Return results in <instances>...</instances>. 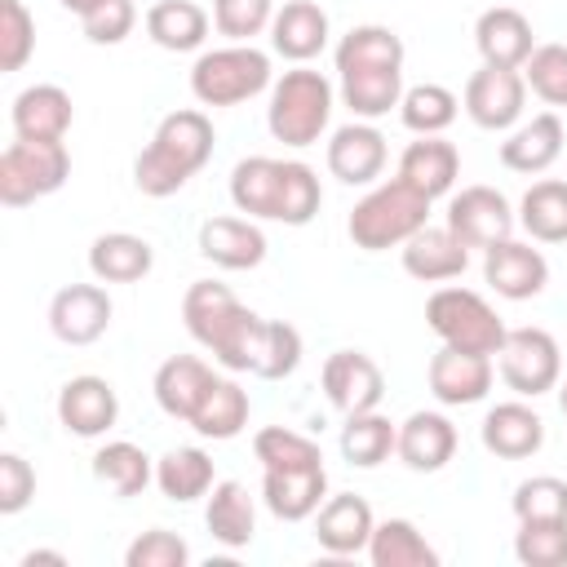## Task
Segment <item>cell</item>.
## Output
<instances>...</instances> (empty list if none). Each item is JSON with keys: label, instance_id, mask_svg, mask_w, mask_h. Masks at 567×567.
Segmentation results:
<instances>
[{"label": "cell", "instance_id": "7", "mask_svg": "<svg viewBox=\"0 0 567 567\" xmlns=\"http://www.w3.org/2000/svg\"><path fill=\"white\" fill-rule=\"evenodd\" d=\"M425 323L443 346L474 350V354H496L509 332L501 315L487 306V297H478L474 288H456V284L439 288L425 301Z\"/></svg>", "mask_w": 567, "mask_h": 567}, {"label": "cell", "instance_id": "45", "mask_svg": "<svg viewBox=\"0 0 567 567\" xmlns=\"http://www.w3.org/2000/svg\"><path fill=\"white\" fill-rule=\"evenodd\" d=\"M523 80L545 106H567V44H536L523 62Z\"/></svg>", "mask_w": 567, "mask_h": 567}, {"label": "cell", "instance_id": "33", "mask_svg": "<svg viewBox=\"0 0 567 567\" xmlns=\"http://www.w3.org/2000/svg\"><path fill=\"white\" fill-rule=\"evenodd\" d=\"M518 226L540 244H567V182H532L518 199Z\"/></svg>", "mask_w": 567, "mask_h": 567}, {"label": "cell", "instance_id": "41", "mask_svg": "<svg viewBox=\"0 0 567 567\" xmlns=\"http://www.w3.org/2000/svg\"><path fill=\"white\" fill-rule=\"evenodd\" d=\"M456 93L443 89V84H412L403 89V102H399V120L403 128H412L416 137H430V133H443L452 120H456Z\"/></svg>", "mask_w": 567, "mask_h": 567}, {"label": "cell", "instance_id": "43", "mask_svg": "<svg viewBox=\"0 0 567 567\" xmlns=\"http://www.w3.org/2000/svg\"><path fill=\"white\" fill-rule=\"evenodd\" d=\"M252 452L261 461V470H284V465H319L323 452L310 434H297L288 425H266L252 434Z\"/></svg>", "mask_w": 567, "mask_h": 567}, {"label": "cell", "instance_id": "38", "mask_svg": "<svg viewBox=\"0 0 567 567\" xmlns=\"http://www.w3.org/2000/svg\"><path fill=\"white\" fill-rule=\"evenodd\" d=\"M155 483L177 505H186L195 496H208L213 483H217L213 478V456L204 447H173V452H164L155 461Z\"/></svg>", "mask_w": 567, "mask_h": 567}, {"label": "cell", "instance_id": "53", "mask_svg": "<svg viewBox=\"0 0 567 567\" xmlns=\"http://www.w3.org/2000/svg\"><path fill=\"white\" fill-rule=\"evenodd\" d=\"M62 4H66L71 13H80V18H84V13H89V9H97L102 0H62Z\"/></svg>", "mask_w": 567, "mask_h": 567}, {"label": "cell", "instance_id": "44", "mask_svg": "<svg viewBox=\"0 0 567 567\" xmlns=\"http://www.w3.org/2000/svg\"><path fill=\"white\" fill-rule=\"evenodd\" d=\"M297 363H301V332H297L292 323H284V319H266L252 377H261V381H284V377L297 372Z\"/></svg>", "mask_w": 567, "mask_h": 567}, {"label": "cell", "instance_id": "23", "mask_svg": "<svg viewBox=\"0 0 567 567\" xmlns=\"http://www.w3.org/2000/svg\"><path fill=\"white\" fill-rule=\"evenodd\" d=\"M199 257L221 270H252L266 261V235L252 217H208L199 226Z\"/></svg>", "mask_w": 567, "mask_h": 567}, {"label": "cell", "instance_id": "34", "mask_svg": "<svg viewBox=\"0 0 567 567\" xmlns=\"http://www.w3.org/2000/svg\"><path fill=\"white\" fill-rule=\"evenodd\" d=\"M146 35L168 53H190L208 35V13L195 0H159L146 9Z\"/></svg>", "mask_w": 567, "mask_h": 567}, {"label": "cell", "instance_id": "35", "mask_svg": "<svg viewBox=\"0 0 567 567\" xmlns=\"http://www.w3.org/2000/svg\"><path fill=\"white\" fill-rule=\"evenodd\" d=\"M341 102L359 120H381L403 102V66H372L341 75Z\"/></svg>", "mask_w": 567, "mask_h": 567}, {"label": "cell", "instance_id": "37", "mask_svg": "<svg viewBox=\"0 0 567 567\" xmlns=\"http://www.w3.org/2000/svg\"><path fill=\"white\" fill-rule=\"evenodd\" d=\"M337 75L346 71H372V66H403V40L399 31L390 27H377V22H363V27H350L337 44Z\"/></svg>", "mask_w": 567, "mask_h": 567}, {"label": "cell", "instance_id": "5", "mask_svg": "<svg viewBox=\"0 0 567 567\" xmlns=\"http://www.w3.org/2000/svg\"><path fill=\"white\" fill-rule=\"evenodd\" d=\"M332 80L310 71V66H292L270 84V106H266V124L270 137L284 146H315L332 120Z\"/></svg>", "mask_w": 567, "mask_h": 567}, {"label": "cell", "instance_id": "40", "mask_svg": "<svg viewBox=\"0 0 567 567\" xmlns=\"http://www.w3.org/2000/svg\"><path fill=\"white\" fill-rule=\"evenodd\" d=\"M93 478L106 483L115 496H137V492L155 478V465H151V456H146L137 443L115 439V443L97 447V456H93Z\"/></svg>", "mask_w": 567, "mask_h": 567}, {"label": "cell", "instance_id": "25", "mask_svg": "<svg viewBox=\"0 0 567 567\" xmlns=\"http://www.w3.org/2000/svg\"><path fill=\"white\" fill-rule=\"evenodd\" d=\"M403 270L421 284H443V279H456L465 275L470 266V248L447 230V226H421L403 248Z\"/></svg>", "mask_w": 567, "mask_h": 567}, {"label": "cell", "instance_id": "17", "mask_svg": "<svg viewBox=\"0 0 567 567\" xmlns=\"http://www.w3.org/2000/svg\"><path fill=\"white\" fill-rule=\"evenodd\" d=\"M372 527H377L372 505L354 492H337L315 509V540H319V549H328L337 558H350V554L368 549Z\"/></svg>", "mask_w": 567, "mask_h": 567}, {"label": "cell", "instance_id": "6", "mask_svg": "<svg viewBox=\"0 0 567 567\" xmlns=\"http://www.w3.org/2000/svg\"><path fill=\"white\" fill-rule=\"evenodd\" d=\"M270 89V58L252 44L208 49L190 66V93L199 106H239Z\"/></svg>", "mask_w": 567, "mask_h": 567}, {"label": "cell", "instance_id": "14", "mask_svg": "<svg viewBox=\"0 0 567 567\" xmlns=\"http://www.w3.org/2000/svg\"><path fill=\"white\" fill-rule=\"evenodd\" d=\"M49 328L66 346H93L111 328V297L102 284H66L49 301Z\"/></svg>", "mask_w": 567, "mask_h": 567}, {"label": "cell", "instance_id": "22", "mask_svg": "<svg viewBox=\"0 0 567 567\" xmlns=\"http://www.w3.org/2000/svg\"><path fill=\"white\" fill-rule=\"evenodd\" d=\"M456 173H461V151L443 133H430V137H416V142L403 146L394 177H403L425 199H439L456 186Z\"/></svg>", "mask_w": 567, "mask_h": 567}, {"label": "cell", "instance_id": "9", "mask_svg": "<svg viewBox=\"0 0 567 567\" xmlns=\"http://www.w3.org/2000/svg\"><path fill=\"white\" fill-rule=\"evenodd\" d=\"M496 354H501V381L518 399H536L554 390L563 377V350L545 328H509Z\"/></svg>", "mask_w": 567, "mask_h": 567}, {"label": "cell", "instance_id": "19", "mask_svg": "<svg viewBox=\"0 0 567 567\" xmlns=\"http://www.w3.org/2000/svg\"><path fill=\"white\" fill-rule=\"evenodd\" d=\"M13 137H27V142H62L71 120H75V106H71V93L62 84H31L13 97Z\"/></svg>", "mask_w": 567, "mask_h": 567}, {"label": "cell", "instance_id": "52", "mask_svg": "<svg viewBox=\"0 0 567 567\" xmlns=\"http://www.w3.org/2000/svg\"><path fill=\"white\" fill-rule=\"evenodd\" d=\"M35 563H66L62 554H53V549H35V554H27L22 558V567H35Z\"/></svg>", "mask_w": 567, "mask_h": 567}, {"label": "cell", "instance_id": "24", "mask_svg": "<svg viewBox=\"0 0 567 567\" xmlns=\"http://www.w3.org/2000/svg\"><path fill=\"white\" fill-rule=\"evenodd\" d=\"M563 142H567V128H563L558 111H540L501 142V164L509 173H532L536 177L563 155Z\"/></svg>", "mask_w": 567, "mask_h": 567}, {"label": "cell", "instance_id": "13", "mask_svg": "<svg viewBox=\"0 0 567 567\" xmlns=\"http://www.w3.org/2000/svg\"><path fill=\"white\" fill-rule=\"evenodd\" d=\"M319 381H323L328 403H332L337 412H346V416L372 412V408L381 403V394H385V377H381V368L372 363V354H363V350H332V354L323 359Z\"/></svg>", "mask_w": 567, "mask_h": 567}, {"label": "cell", "instance_id": "21", "mask_svg": "<svg viewBox=\"0 0 567 567\" xmlns=\"http://www.w3.org/2000/svg\"><path fill=\"white\" fill-rule=\"evenodd\" d=\"M474 44H478V53H483L487 66H514V71H523V62L536 49V35H532V22L518 9L492 4L474 22Z\"/></svg>", "mask_w": 567, "mask_h": 567}, {"label": "cell", "instance_id": "32", "mask_svg": "<svg viewBox=\"0 0 567 567\" xmlns=\"http://www.w3.org/2000/svg\"><path fill=\"white\" fill-rule=\"evenodd\" d=\"M186 425H190L195 434L213 439V443L235 439V434L248 425V390H244L239 381H230V377H217V381L208 385L204 403L195 408V416H190Z\"/></svg>", "mask_w": 567, "mask_h": 567}, {"label": "cell", "instance_id": "49", "mask_svg": "<svg viewBox=\"0 0 567 567\" xmlns=\"http://www.w3.org/2000/svg\"><path fill=\"white\" fill-rule=\"evenodd\" d=\"M186 558H190L186 540H182L177 532H164V527L142 532V536L124 549V563H128V567H186Z\"/></svg>", "mask_w": 567, "mask_h": 567}, {"label": "cell", "instance_id": "51", "mask_svg": "<svg viewBox=\"0 0 567 567\" xmlns=\"http://www.w3.org/2000/svg\"><path fill=\"white\" fill-rule=\"evenodd\" d=\"M31 496H35V470L18 452H4L0 456V514L27 509Z\"/></svg>", "mask_w": 567, "mask_h": 567}, {"label": "cell", "instance_id": "31", "mask_svg": "<svg viewBox=\"0 0 567 567\" xmlns=\"http://www.w3.org/2000/svg\"><path fill=\"white\" fill-rule=\"evenodd\" d=\"M204 523H208V532H213L217 545H226V549H244V545L252 540V532H257V505H252L248 487L235 483V478L213 483Z\"/></svg>", "mask_w": 567, "mask_h": 567}, {"label": "cell", "instance_id": "46", "mask_svg": "<svg viewBox=\"0 0 567 567\" xmlns=\"http://www.w3.org/2000/svg\"><path fill=\"white\" fill-rule=\"evenodd\" d=\"M35 53V18L22 0H0V71H22Z\"/></svg>", "mask_w": 567, "mask_h": 567}, {"label": "cell", "instance_id": "42", "mask_svg": "<svg viewBox=\"0 0 567 567\" xmlns=\"http://www.w3.org/2000/svg\"><path fill=\"white\" fill-rule=\"evenodd\" d=\"M514 558L523 567H567V518H523L514 532Z\"/></svg>", "mask_w": 567, "mask_h": 567}, {"label": "cell", "instance_id": "8", "mask_svg": "<svg viewBox=\"0 0 567 567\" xmlns=\"http://www.w3.org/2000/svg\"><path fill=\"white\" fill-rule=\"evenodd\" d=\"M71 177V155L62 142H9L0 155V204L9 208H27L53 190H62V182Z\"/></svg>", "mask_w": 567, "mask_h": 567}, {"label": "cell", "instance_id": "47", "mask_svg": "<svg viewBox=\"0 0 567 567\" xmlns=\"http://www.w3.org/2000/svg\"><path fill=\"white\" fill-rule=\"evenodd\" d=\"M514 518H567V478L536 474L514 487Z\"/></svg>", "mask_w": 567, "mask_h": 567}, {"label": "cell", "instance_id": "4", "mask_svg": "<svg viewBox=\"0 0 567 567\" xmlns=\"http://www.w3.org/2000/svg\"><path fill=\"white\" fill-rule=\"evenodd\" d=\"M430 204L421 190H412L403 177L377 182L354 208H350V239L363 252H385V248H403L421 226H430Z\"/></svg>", "mask_w": 567, "mask_h": 567}, {"label": "cell", "instance_id": "48", "mask_svg": "<svg viewBox=\"0 0 567 567\" xmlns=\"http://www.w3.org/2000/svg\"><path fill=\"white\" fill-rule=\"evenodd\" d=\"M270 22H275V4L270 0H213V27L221 35H230L235 44H248Z\"/></svg>", "mask_w": 567, "mask_h": 567}, {"label": "cell", "instance_id": "1", "mask_svg": "<svg viewBox=\"0 0 567 567\" xmlns=\"http://www.w3.org/2000/svg\"><path fill=\"white\" fill-rule=\"evenodd\" d=\"M230 204L248 217L284 221V226H306L319 204V177L301 159H270V155H248L230 168Z\"/></svg>", "mask_w": 567, "mask_h": 567}, {"label": "cell", "instance_id": "11", "mask_svg": "<svg viewBox=\"0 0 567 567\" xmlns=\"http://www.w3.org/2000/svg\"><path fill=\"white\" fill-rule=\"evenodd\" d=\"M523 102H527V80L514 66H487L483 62L465 80V115L487 133L514 128L523 115Z\"/></svg>", "mask_w": 567, "mask_h": 567}, {"label": "cell", "instance_id": "15", "mask_svg": "<svg viewBox=\"0 0 567 567\" xmlns=\"http://www.w3.org/2000/svg\"><path fill=\"white\" fill-rule=\"evenodd\" d=\"M425 381H430V394H434L443 408H470V403L487 399V390H492V354H474V350L443 346V350L430 359Z\"/></svg>", "mask_w": 567, "mask_h": 567}, {"label": "cell", "instance_id": "54", "mask_svg": "<svg viewBox=\"0 0 567 567\" xmlns=\"http://www.w3.org/2000/svg\"><path fill=\"white\" fill-rule=\"evenodd\" d=\"M558 408H563V416H567V381L558 385Z\"/></svg>", "mask_w": 567, "mask_h": 567}, {"label": "cell", "instance_id": "39", "mask_svg": "<svg viewBox=\"0 0 567 567\" xmlns=\"http://www.w3.org/2000/svg\"><path fill=\"white\" fill-rule=\"evenodd\" d=\"M394 443H399V425L390 416H381L377 408L372 412H354L341 425V456L350 465H359V470L381 465L394 452Z\"/></svg>", "mask_w": 567, "mask_h": 567}, {"label": "cell", "instance_id": "27", "mask_svg": "<svg viewBox=\"0 0 567 567\" xmlns=\"http://www.w3.org/2000/svg\"><path fill=\"white\" fill-rule=\"evenodd\" d=\"M399 461L416 474H434L452 461L456 452V425L443 412H412L399 425V443H394Z\"/></svg>", "mask_w": 567, "mask_h": 567}, {"label": "cell", "instance_id": "26", "mask_svg": "<svg viewBox=\"0 0 567 567\" xmlns=\"http://www.w3.org/2000/svg\"><path fill=\"white\" fill-rule=\"evenodd\" d=\"M545 443V421L523 403V399H509V403H496L487 416H483V447L501 461H523V456H536Z\"/></svg>", "mask_w": 567, "mask_h": 567}, {"label": "cell", "instance_id": "50", "mask_svg": "<svg viewBox=\"0 0 567 567\" xmlns=\"http://www.w3.org/2000/svg\"><path fill=\"white\" fill-rule=\"evenodd\" d=\"M133 22H137L133 0H102L97 9H89V13L80 18V27H84V35H89L93 44H120V40L133 31Z\"/></svg>", "mask_w": 567, "mask_h": 567}, {"label": "cell", "instance_id": "10", "mask_svg": "<svg viewBox=\"0 0 567 567\" xmlns=\"http://www.w3.org/2000/svg\"><path fill=\"white\" fill-rule=\"evenodd\" d=\"M518 226V213L509 208V199L496 186H465L461 195H452L447 204V230L465 244V248H492L501 239H509Z\"/></svg>", "mask_w": 567, "mask_h": 567}, {"label": "cell", "instance_id": "29", "mask_svg": "<svg viewBox=\"0 0 567 567\" xmlns=\"http://www.w3.org/2000/svg\"><path fill=\"white\" fill-rule=\"evenodd\" d=\"M328 44V13L315 0H288L284 9H275L270 22V49L288 62H310L315 53H323Z\"/></svg>", "mask_w": 567, "mask_h": 567}, {"label": "cell", "instance_id": "30", "mask_svg": "<svg viewBox=\"0 0 567 567\" xmlns=\"http://www.w3.org/2000/svg\"><path fill=\"white\" fill-rule=\"evenodd\" d=\"M151 266H155V248L142 235L111 230L89 244V270L102 284H137L151 275Z\"/></svg>", "mask_w": 567, "mask_h": 567}, {"label": "cell", "instance_id": "28", "mask_svg": "<svg viewBox=\"0 0 567 567\" xmlns=\"http://www.w3.org/2000/svg\"><path fill=\"white\" fill-rule=\"evenodd\" d=\"M213 381H217V377H213V368H208L199 354H173V359H164V363L155 368L151 390H155V403H159L168 416L190 421Z\"/></svg>", "mask_w": 567, "mask_h": 567}, {"label": "cell", "instance_id": "36", "mask_svg": "<svg viewBox=\"0 0 567 567\" xmlns=\"http://www.w3.org/2000/svg\"><path fill=\"white\" fill-rule=\"evenodd\" d=\"M368 558H372V567H439V549L408 518L377 523L372 540H368Z\"/></svg>", "mask_w": 567, "mask_h": 567}, {"label": "cell", "instance_id": "18", "mask_svg": "<svg viewBox=\"0 0 567 567\" xmlns=\"http://www.w3.org/2000/svg\"><path fill=\"white\" fill-rule=\"evenodd\" d=\"M115 416H120V399L106 377H71L58 390V421L80 439L106 434L115 425Z\"/></svg>", "mask_w": 567, "mask_h": 567}, {"label": "cell", "instance_id": "12", "mask_svg": "<svg viewBox=\"0 0 567 567\" xmlns=\"http://www.w3.org/2000/svg\"><path fill=\"white\" fill-rule=\"evenodd\" d=\"M483 279L492 284L496 297L505 301H527V297H540L545 284H549V261L540 248L523 244V239H501L483 252Z\"/></svg>", "mask_w": 567, "mask_h": 567}, {"label": "cell", "instance_id": "2", "mask_svg": "<svg viewBox=\"0 0 567 567\" xmlns=\"http://www.w3.org/2000/svg\"><path fill=\"white\" fill-rule=\"evenodd\" d=\"M182 319L186 332L230 372H252L257 368V346L266 319L252 315L226 284L217 279H195L182 297Z\"/></svg>", "mask_w": 567, "mask_h": 567}, {"label": "cell", "instance_id": "20", "mask_svg": "<svg viewBox=\"0 0 567 567\" xmlns=\"http://www.w3.org/2000/svg\"><path fill=\"white\" fill-rule=\"evenodd\" d=\"M328 168H332V177H341L346 186H368V182H377L381 168H385V137H381V128H372L368 120L341 124V128L328 137Z\"/></svg>", "mask_w": 567, "mask_h": 567}, {"label": "cell", "instance_id": "3", "mask_svg": "<svg viewBox=\"0 0 567 567\" xmlns=\"http://www.w3.org/2000/svg\"><path fill=\"white\" fill-rule=\"evenodd\" d=\"M213 120L195 106H182V111H168L159 120V128L151 133L146 151L137 155L133 164V182L142 195L151 199H164V195H177L213 155Z\"/></svg>", "mask_w": 567, "mask_h": 567}, {"label": "cell", "instance_id": "16", "mask_svg": "<svg viewBox=\"0 0 567 567\" xmlns=\"http://www.w3.org/2000/svg\"><path fill=\"white\" fill-rule=\"evenodd\" d=\"M261 501L275 518L301 523L328 501V470L319 465H284V470H261Z\"/></svg>", "mask_w": 567, "mask_h": 567}]
</instances>
